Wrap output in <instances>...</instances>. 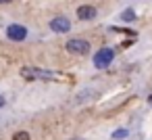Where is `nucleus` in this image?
<instances>
[{"label":"nucleus","instance_id":"nucleus-1","mask_svg":"<svg viewBox=\"0 0 152 140\" xmlns=\"http://www.w3.org/2000/svg\"><path fill=\"white\" fill-rule=\"evenodd\" d=\"M115 59V50L113 48H100L96 55H94V67L96 69H106Z\"/></svg>","mask_w":152,"mask_h":140},{"label":"nucleus","instance_id":"nucleus-2","mask_svg":"<svg viewBox=\"0 0 152 140\" xmlns=\"http://www.w3.org/2000/svg\"><path fill=\"white\" fill-rule=\"evenodd\" d=\"M21 75H23V80H54L56 77L52 71H44L38 67H23Z\"/></svg>","mask_w":152,"mask_h":140},{"label":"nucleus","instance_id":"nucleus-3","mask_svg":"<svg viewBox=\"0 0 152 140\" xmlns=\"http://www.w3.org/2000/svg\"><path fill=\"white\" fill-rule=\"evenodd\" d=\"M67 50L75 52V55H86V52H90V42L88 40H69Z\"/></svg>","mask_w":152,"mask_h":140},{"label":"nucleus","instance_id":"nucleus-4","mask_svg":"<svg viewBox=\"0 0 152 140\" xmlns=\"http://www.w3.org/2000/svg\"><path fill=\"white\" fill-rule=\"evenodd\" d=\"M7 36H9L11 40H15V42H23V40L27 38V29H25L23 25H17V23H13V25H9V29H7Z\"/></svg>","mask_w":152,"mask_h":140},{"label":"nucleus","instance_id":"nucleus-5","mask_svg":"<svg viewBox=\"0 0 152 140\" xmlns=\"http://www.w3.org/2000/svg\"><path fill=\"white\" fill-rule=\"evenodd\" d=\"M50 29L56 32V34H67V32L71 29V23H69V19H65V17H56V19L50 21Z\"/></svg>","mask_w":152,"mask_h":140},{"label":"nucleus","instance_id":"nucleus-6","mask_svg":"<svg viewBox=\"0 0 152 140\" xmlns=\"http://www.w3.org/2000/svg\"><path fill=\"white\" fill-rule=\"evenodd\" d=\"M96 9L94 7H88V4H83V7H79L77 9V19H81V21H90V19H94L96 17Z\"/></svg>","mask_w":152,"mask_h":140},{"label":"nucleus","instance_id":"nucleus-7","mask_svg":"<svg viewBox=\"0 0 152 140\" xmlns=\"http://www.w3.org/2000/svg\"><path fill=\"white\" fill-rule=\"evenodd\" d=\"M121 19H123V21H127V23H129V21H133V19H135V11H131V9L123 11V13H121Z\"/></svg>","mask_w":152,"mask_h":140},{"label":"nucleus","instance_id":"nucleus-8","mask_svg":"<svg viewBox=\"0 0 152 140\" xmlns=\"http://www.w3.org/2000/svg\"><path fill=\"white\" fill-rule=\"evenodd\" d=\"M125 136H127V130H115V132H113V138H115V140H123Z\"/></svg>","mask_w":152,"mask_h":140},{"label":"nucleus","instance_id":"nucleus-9","mask_svg":"<svg viewBox=\"0 0 152 140\" xmlns=\"http://www.w3.org/2000/svg\"><path fill=\"white\" fill-rule=\"evenodd\" d=\"M13 140H29V134H27V132H17V134L13 136Z\"/></svg>","mask_w":152,"mask_h":140},{"label":"nucleus","instance_id":"nucleus-10","mask_svg":"<svg viewBox=\"0 0 152 140\" xmlns=\"http://www.w3.org/2000/svg\"><path fill=\"white\" fill-rule=\"evenodd\" d=\"M4 105H7V100H4V96H0V109H2Z\"/></svg>","mask_w":152,"mask_h":140},{"label":"nucleus","instance_id":"nucleus-11","mask_svg":"<svg viewBox=\"0 0 152 140\" xmlns=\"http://www.w3.org/2000/svg\"><path fill=\"white\" fill-rule=\"evenodd\" d=\"M0 2H2V4H9V2H13V0H0Z\"/></svg>","mask_w":152,"mask_h":140},{"label":"nucleus","instance_id":"nucleus-12","mask_svg":"<svg viewBox=\"0 0 152 140\" xmlns=\"http://www.w3.org/2000/svg\"><path fill=\"white\" fill-rule=\"evenodd\" d=\"M148 102H150V105H152V94H150V96H148Z\"/></svg>","mask_w":152,"mask_h":140}]
</instances>
